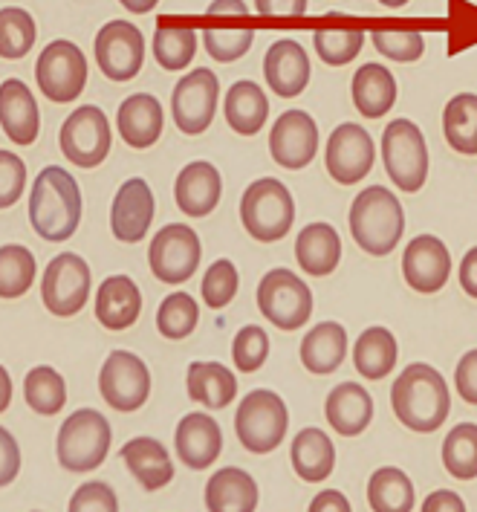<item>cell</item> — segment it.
<instances>
[{
	"label": "cell",
	"mask_w": 477,
	"mask_h": 512,
	"mask_svg": "<svg viewBox=\"0 0 477 512\" xmlns=\"http://www.w3.org/2000/svg\"><path fill=\"white\" fill-rule=\"evenodd\" d=\"M29 223L38 238L61 243L76 235L81 223V191L67 168L47 165L29 191Z\"/></svg>",
	"instance_id": "1"
},
{
	"label": "cell",
	"mask_w": 477,
	"mask_h": 512,
	"mask_svg": "<svg viewBox=\"0 0 477 512\" xmlns=\"http://www.w3.org/2000/svg\"><path fill=\"white\" fill-rule=\"evenodd\" d=\"M391 405L405 429L420 434L437 432L449 420V385L437 368L414 362L394 382Z\"/></svg>",
	"instance_id": "2"
},
{
	"label": "cell",
	"mask_w": 477,
	"mask_h": 512,
	"mask_svg": "<svg viewBox=\"0 0 477 512\" xmlns=\"http://www.w3.org/2000/svg\"><path fill=\"white\" fill-rule=\"evenodd\" d=\"M405 232V212L394 191L371 186L359 191L350 206V235L368 255H391Z\"/></svg>",
	"instance_id": "3"
},
{
	"label": "cell",
	"mask_w": 477,
	"mask_h": 512,
	"mask_svg": "<svg viewBox=\"0 0 477 512\" xmlns=\"http://www.w3.org/2000/svg\"><path fill=\"white\" fill-rule=\"evenodd\" d=\"M240 220L255 241L275 243L287 238L295 223V200L290 189L275 177L255 180L240 197Z\"/></svg>",
	"instance_id": "4"
},
{
	"label": "cell",
	"mask_w": 477,
	"mask_h": 512,
	"mask_svg": "<svg viewBox=\"0 0 477 512\" xmlns=\"http://www.w3.org/2000/svg\"><path fill=\"white\" fill-rule=\"evenodd\" d=\"M290 429V411L287 403L275 391H249L238 405L235 414V432L240 446L252 455H269L275 452Z\"/></svg>",
	"instance_id": "5"
},
{
	"label": "cell",
	"mask_w": 477,
	"mask_h": 512,
	"mask_svg": "<svg viewBox=\"0 0 477 512\" xmlns=\"http://www.w3.org/2000/svg\"><path fill=\"white\" fill-rule=\"evenodd\" d=\"M110 423L93 408L73 411L58 432V463L67 472H93L105 463L110 452Z\"/></svg>",
	"instance_id": "6"
},
{
	"label": "cell",
	"mask_w": 477,
	"mask_h": 512,
	"mask_svg": "<svg viewBox=\"0 0 477 512\" xmlns=\"http://www.w3.org/2000/svg\"><path fill=\"white\" fill-rule=\"evenodd\" d=\"M382 160L394 186L405 194H414L428 180V145L423 131L411 119L388 122L382 134Z\"/></svg>",
	"instance_id": "7"
},
{
	"label": "cell",
	"mask_w": 477,
	"mask_h": 512,
	"mask_svg": "<svg viewBox=\"0 0 477 512\" xmlns=\"http://www.w3.org/2000/svg\"><path fill=\"white\" fill-rule=\"evenodd\" d=\"M252 9L243 0H212L203 18V44L206 53L220 64H232L249 53L255 41Z\"/></svg>",
	"instance_id": "8"
},
{
	"label": "cell",
	"mask_w": 477,
	"mask_h": 512,
	"mask_svg": "<svg viewBox=\"0 0 477 512\" xmlns=\"http://www.w3.org/2000/svg\"><path fill=\"white\" fill-rule=\"evenodd\" d=\"M258 307L278 330H301L313 316V293L292 270H269L258 284Z\"/></svg>",
	"instance_id": "9"
},
{
	"label": "cell",
	"mask_w": 477,
	"mask_h": 512,
	"mask_svg": "<svg viewBox=\"0 0 477 512\" xmlns=\"http://www.w3.org/2000/svg\"><path fill=\"white\" fill-rule=\"evenodd\" d=\"M35 79L50 102L55 105L73 102V99H79L84 84H87V58L73 41L58 38L38 55Z\"/></svg>",
	"instance_id": "10"
},
{
	"label": "cell",
	"mask_w": 477,
	"mask_h": 512,
	"mask_svg": "<svg viewBox=\"0 0 477 512\" xmlns=\"http://www.w3.org/2000/svg\"><path fill=\"white\" fill-rule=\"evenodd\" d=\"M110 122L105 110L96 105H81L61 125V151L76 168H96L110 154Z\"/></svg>",
	"instance_id": "11"
},
{
	"label": "cell",
	"mask_w": 477,
	"mask_h": 512,
	"mask_svg": "<svg viewBox=\"0 0 477 512\" xmlns=\"http://www.w3.org/2000/svg\"><path fill=\"white\" fill-rule=\"evenodd\" d=\"M200 255H203L200 238L186 223L162 226L148 249L151 272L162 284H186L200 267Z\"/></svg>",
	"instance_id": "12"
},
{
	"label": "cell",
	"mask_w": 477,
	"mask_h": 512,
	"mask_svg": "<svg viewBox=\"0 0 477 512\" xmlns=\"http://www.w3.org/2000/svg\"><path fill=\"white\" fill-rule=\"evenodd\" d=\"M41 298L44 307L53 316H76L90 298V267L76 252H61L44 270L41 281Z\"/></svg>",
	"instance_id": "13"
},
{
	"label": "cell",
	"mask_w": 477,
	"mask_h": 512,
	"mask_svg": "<svg viewBox=\"0 0 477 512\" xmlns=\"http://www.w3.org/2000/svg\"><path fill=\"white\" fill-rule=\"evenodd\" d=\"M217 99H220V81L209 67H200L183 76L171 96V113L177 128L188 136L209 131L217 113Z\"/></svg>",
	"instance_id": "14"
},
{
	"label": "cell",
	"mask_w": 477,
	"mask_h": 512,
	"mask_svg": "<svg viewBox=\"0 0 477 512\" xmlns=\"http://www.w3.org/2000/svg\"><path fill=\"white\" fill-rule=\"evenodd\" d=\"M99 391L105 403L116 411H136L151 394V374L148 365L131 351L110 353L99 374Z\"/></svg>",
	"instance_id": "15"
},
{
	"label": "cell",
	"mask_w": 477,
	"mask_h": 512,
	"mask_svg": "<svg viewBox=\"0 0 477 512\" xmlns=\"http://www.w3.org/2000/svg\"><path fill=\"white\" fill-rule=\"evenodd\" d=\"M373 160H376V145L371 134L356 122L339 125L327 139L324 165H327V174L342 186H353L365 180L371 174Z\"/></svg>",
	"instance_id": "16"
},
{
	"label": "cell",
	"mask_w": 477,
	"mask_h": 512,
	"mask_svg": "<svg viewBox=\"0 0 477 512\" xmlns=\"http://www.w3.org/2000/svg\"><path fill=\"white\" fill-rule=\"evenodd\" d=\"M93 53L107 79L131 81L145 64V38L131 21H110L99 29Z\"/></svg>",
	"instance_id": "17"
},
{
	"label": "cell",
	"mask_w": 477,
	"mask_h": 512,
	"mask_svg": "<svg viewBox=\"0 0 477 512\" xmlns=\"http://www.w3.org/2000/svg\"><path fill=\"white\" fill-rule=\"evenodd\" d=\"M318 125L304 110H287L278 116L269 134V154L287 171H301L316 160Z\"/></svg>",
	"instance_id": "18"
},
{
	"label": "cell",
	"mask_w": 477,
	"mask_h": 512,
	"mask_svg": "<svg viewBox=\"0 0 477 512\" xmlns=\"http://www.w3.org/2000/svg\"><path fill=\"white\" fill-rule=\"evenodd\" d=\"M402 275L405 284L417 293H440L449 284L451 255L449 246L434 238V235H420L405 246L402 255Z\"/></svg>",
	"instance_id": "19"
},
{
	"label": "cell",
	"mask_w": 477,
	"mask_h": 512,
	"mask_svg": "<svg viewBox=\"0 0 477 512\" xmlns=\"http://www.w3.org/2000/svg\"><path fill=\"white\" fill-rule=\"evenodd\" d=\"M154 191L142 180L131 177L128 183H122V189L116 191L113 206H110V232L113 238L122 243H139L154 220Z\"/></svg>",
	"instance_id": "20"
},
{
	"label": "cell",
	"mask_w": 477,
	"mask_h": 512,
	"mask_svg": "<svg viewBox=\"0 0 477 512\" xmlns=\"http://www.w3.org/2000/svg\"><path fill=\"white\" fill-rule=\"evenodd\" d=\"M264 76L269 90L281 99H295L310 84V55L292 38H281L264 58Z\"/></svg>",
	"instance_id": "21"
},
{
	"label": "cell",
	"mask_w": 477,
	"mask_h": 512,
	"mask_svg": "<svg viewBox=\"0 0 477 512\" xmlns=\"http://www.w3.org/2000/svg\"><path fill=\"white\" fill-rule=\"evenodd\" d=\"M174 446L177 455L186 463V469H209L214 460L220 458L223 452V432L217 426V420H212L203 411L186 414L177 426L174 434Z\"/></svg>",
	"instance_id": "22"
},
{
	"label": "cell",
	"mask_w": 477,
	"mask_h": 512,
	"mask_svg": "<svg viewBox=\"0 0 477 512\" xmlns=\"http://www.w3.org/2000/svg\"><path fill=\"white\" fill-rule=\"evenodd\" d=\"M0 128L15 145H32L41 134L38 102L21 79L0 84Z\"/></svg>",
	"instance_id": "23"
},
{
	"label": "cell",
	"mask_w": 477,
	"mask_h": 512,
	"mask_svg": "<svg viewBox=\"0 0 477 512\" xmlns=\"http://www.w3.org/2000/svg\"><path fill=\"white\" fill-rule=\"evenodd\" d=\"M223 194V180L220 171L212 162H188L186 168L177 174V186H174V197L180 212L188 217H206L212 215L220 203Z\"/></svg>",
	"instance_id": "24"
},
{
	"label": "cell",
	"mask_w": 477,
	"mask_h": 512,
	"mask_svg": "<svg viewBox=\"0 0 477 512\" xmlns=\"http://www.w3.org/2000/svg\"><path fill=\"white\" fill-rule=\"evenodd\" d=\"M142 293L131 275H110L96 293V319L107 330H128L139 322Z\"/></svg>",
	"instance_id": "25"
},
{
	"label": "cell",
	"mask_w": 477,
	"mask_h": 512,
	"mask_svg": "<svg viewBox=\"0 0 477 512\" xmlns=\"http://www.w3.org/2000/svg\"><path fill=\"white\" fill-rule=\"evenodd\" d=\"M162 125H165V113H162L159 99H154L151 93H133L119 105V113H116L119 136L139 151L157 145Z\"/></svg>",
	"instance_id": "26"
},
{
	"label": "cell",
	"mask_w": 477,
	"mask_h": 512,
	"mask_svg": "<svg viewBox=\"0 0 477 512\" xmlns=\"http://www.w3.org/2000/svg\"><path fill=\"white\" fill-rule=\"evenodd\" d=\"M119 458L125 460V466L131 469V475L145 492H157L174 478L171 455L157 437H133L131 443L119 449Z\"/></svg>",
	"instance_id": "27"
},
{
	"label": "cell",
	"mask_w": 477,
	"mask_h": 512,
	"mask_svg": "<svg viewBox=\"0 0 477 512\" xmlns=\"http://www.w3.org/2000/svg\"><path fill=\"white\" fill-rule=\"evenodd\" d=\"M327 423L345 437L362 434L373 420V400L371 394L359 382H342L330 391L324 403Z\"/></svg>",
	"instance_id": "28"
},
{
	"label": "cell",
	"mask_w": 477,
	"mask_h": 512,
	"mask_svg": "<svg viewBox=\"0 0 477 512\" xmlns=\"http://www.w3.org/2000/svg\"><path fill=\"white\" fill-rule=\"evenodd\" d=\"M295 261L307 275H330L342 261V238L330 223H310L295 238Z\"/></svg>",
	"instance_id": "29"
},
{
	"label": "cell",
	"mask_w": 477,
	"mask_h": 512,
	"mask_svg": "<svg viewBox=\"0 0 477 512\" xmlns=\"http://www.w3.org/2000/svg\"><path fill=\"white\" fill-rule=\"evenodd\" d=\"M206 510L209 512H255L258 510V484L249 472L226 466L217 469L206 484Z\"/></svg>",
	"instance_id": "30"
},
{
	"label": "cell",
	"mask_w": 477,
	"mask_h": 512,
	"mask_svg": "<svg viewBox=\"0 0 477 512\" xmlns=\"http://www.w3.org/2000/svg\"><path fill=\"white\" fill-rule=\"evenodd\" d=\"M347 356V330L339 322H321L307 330L301 342V365L316 374L327 377L333 374Z\"/></svg>",
	"instance_id": "31"
},
{
	"label": "cell",
	"mask_w": 477,
	"mask_h": 512,
	"mask_svg": "<svg viewBox=\"0 0 477 512\" xmlns=\"http://www.w3.org/2000/svg\"><path fill=\"white\" fill-rule=\"evenodd\" d=\"M397 102V79L382 64H362L353 76V105L365 119H382Z\"/></svg>",
	"instance_id": "32"
},
{
	"label": "cell",
	"mask_w": 477,
	"mask_h": 512,
	"mask_svg": "<svg viewBox=\"0 0 477 512\" xmlns=\"http://www.w3.org/2000/svg\"><path fill=\"white\" fill-rule=\"evenodd\" d=\"M290 458L292 469L301 481L321 484L330 478V472L336 466V446L321 429H301L292 440Z\"/></svg>",
	"instance_id": "33"
},
{
	"label": "cell",
	"mask_w": 477,
	"mask_h": 512,
	"mask_svg": "<svg viewBox=\"0 0 477 512\" xmlns=\"http://www.w3.org/2000/svg\"><path fill=\"white\" fill-rule=\"evenodd\" d=\"M188 400L206 405V408H226L238 397V379L220 362H191L188 365Z\"/></svg>",
	"instance_id": "34"
},
{
	"label": "cell",
	"mask_w": 477,
	"mask_h": 512,
	"mask_svg": "<svg viewBox=\"0 0 477 512\" xmlns=\"http://www.w3.org/2000/svg\"><path fill=\"white\" fill-rule=\"evenodd\" d=\"M226 122L240 136H255L266 125L269 99L255 81H235L226 93Z\"/></svg>",
	"instance_id": "35"
},
{
	"label": "cell",
	"mask_w": 477,
	"mask_h": 512,
	"mask_svg": "<svg viewBox=\"0 0 477 512\" xmlns=\"http://www.w3.org/2000/svg\"><path fill=\"white\" fill-rule=\"evenodd\" d=\"M197 53V32L186 21L177 18H159L154 32V58L162 70H186Z\"/></svg>",
	"instance_id": "36"
},
{
	"label": "cell",
	"mask_w": 477,
	"mask_h": 512,
	"mask_svg": "<svg viewBox=\"0 0 477 512\" xmlns=\"http://www.w3.org/2000/svg\"><path fill=\"white\" fill-rule=\"evenodd\" d=\"M397 339L388 327H368L353 348V365L365 379L388 377L397 365Z\"/></svg>",
	"instance_id": "37"
},
{
	"label": "cell",
	"mask_w": 477,
	"mask_h": 512,
	"mask_svg": "<svg viewBox=\"0 0 477 512\" xmlns=\"http://www.w3.org/2000/svg\"><path fill=\"white\" fill-rule=\"evenodd\" d=\"M368 504L373 512H411L417 504V492L402 469L382 466L368 481Z\"/></svg>",
	"instance_id": "38"
},
{
	"label": "cell",
	"mask_w": 477,
	"mask_h": 512,
	"mask_svg": "<svg viewBox=\"0 0 477 512\" xmlns=\"http://www.w3.org/2000/svg\"><path fill=\"white\" fill-rule=\"evenodd\" d=\"M443 134L457 154H477V96L460 93L443 110Z\"/></svg>",
	"instance_id": "39"
},
{
	"label": "cell",
	"mask_w": 477,
	"mask_h": 512,
	"mask_svg": "<svg viewBox=\"0 0 477 512\" xmlns=\"http://www.w3.org/2000/svg\"><path fill=\"white\" fill-rule=\"evenodd\" d=\"M24 397L35 414L53 417L67 403V382L50 365H38L24 379Z\"/></svg>",
	"instance_id": "40"
},
{
	"label": "cell",
	"mask_w": 477,
	"mask_h": 512,
	"mask_svg": "<svg viewBox=\"0 0 477 512\" xmlns=\"http://www.w3.org/2000/svg\"><path fill=\"white\" fill-rule=\"evenodd\" d=\"M443 466L457 481L477 478V423L454 426L443 440Z\"/></svg>",
	"instance_id": "41"
},
{
	"label": "cell",
	"mask_w": 477,
	"mask_h": 512,
	"mask_svg": "<svg viewBox=\"0 0 477 512\" xmlns=\"http://www.w3.org/2000/svg\"><path fill=\"white\" fill-rule=\"evenodd\" d=\"M35 281V255L21 243L0 246V298H21Z\"/></svg>",
	"instance_id": "42"
},
{
	"label": "cell",
	"mask_w": 477,
	"mask_h": 512,
	"mask_svg": "<svg viewBox=\"0 0 477 512\" xmlns=\"http://www.w3.org/2000/svg\"><path fill=\"white\" fill-rule=\"evenodd\" d=\"M38 29L27 9L21 6H3L0 9V58H24L35 47Z\"/></svg>",
	"instance_id": "43"
},
{
	"label": "cell",
	"mask_w": 477,
	"mask_h": 512,
	"mask_svg": "<svg viewBox=\"0 0 477 512\" xmlns=\"http://www.w3.org/2000/svg\"><path fill=\"white\" fill-rule=\"evenodd\" d=\"M200 322V307L188 293H171L157 310V330L165 339H186Z\"/></svg>",
	"instance_id": "44"
},
{
	"label": "cell",
	"mask_w": 477,
	"mask_h": 512,
	"mask_svg": "<svg viewBox=\"0 0 477 512\" xmlns=\"http://www.w3.org/2000/svg\"><path fill=\"white\" fill-rule=\"evenodd\" d=\"M313 44H316V53L324 64L342 67L362 53L365 32L362 29H316Z\"/></svg>",
	"instance_id": "45"
},
{
	"label": "cell",
	"mask_w": 477,
	"mask_h": 512,
	"mask_svg": "<svg viewBox=\"0 0 477 512\" xmlns=\"http://www.w3.org/2000/svg\"><path fill=\"white\" fill-rule=\"evenodd\" d=\"M371 41L376 53L399 64H411L425 53V38L417 29H373Z\"/></svg>",
	"instance_id": "46"
},
{
	"label": "cell",
	"mask_w": 477,
	"mask_h": 512,
	"mask_svg": "<svg viewBox=\"0 0 477 512\" xmlns=\"http://www.w3.org/2000/svg\"><path fill=\"white\" fill-rule=\"evenodd\" d=\"M269 356V336L258 324H246L232 342V359L240 374H255Z\"/></svg>",
	"instance_id": "47"
},
{
	"label": "cell",
	"mask_w": 477,
	"mask_h": 512,
	"mask_svg": "<svg viewBox=\"0 0 477 512\" xmlns=\"http://www.w3.org/2000/svg\"><path fill=\"white\" fill-rule=\"evenodd\" d=\"M238 267L229 261V258H220L214 261L209 272L203 275V298L212 310H223L232 298L238 296Z\"/></svg>",
	"instance_id": "48"
},
{
	"label": "cell",
	"mask_w": 477,
	"mask_h": 512,
	"mask_svg": "<svg viewBox=\"0 0 477 512\" xmlns=\"http://www.w3.org/2000/svg\"><path fill=\"white\" fill-rule=\"evenodd\" d=\"M27 189V165L18 154L0 151V209H9Z\"/></svg>",
	"instance_id": "49"
},
{
	"label": "cell",
	"mask_w": 477,
	"mask_h": 512,
	"mask_svg": "<svg viewBox=\"0 0 477 512\" xmlns=\"http://www.w3.org/2000/svg\"><path fill=\"white\" fill-rule=\"evenodd\" d=\"M67 512H119V498L102 481H90L73 492Z\"/></svg>",
	"instance_id": "50"
},
{
	"label": "cell",
	"mask_w": 477,
	"mask_h": 512,
	"mask_svg": "<svg viewBox=\"0 0 477 512\" xmlns=\"http://www.w3.org/2000/svg\"><path fill=\"white\" fill-rule=\"evenodd\" d=\"M21 472V446L0 426V486H9Z\"/></svg>",
	"instance_id": "51"
},
{
	"label": "cell",
	"mask_w": 477,
	"mask_h": 512,
	"mask_svg": "<svg viewBox=\"0 0 477 512\" xmlns=\"http://www.w3.org/2000/svg\"><path fill=\"white\" fill-rule=\"evenodd\" d=\"M454 385H457V394H460L466 403L477 405V351H469L460 362H457Z\"/></svg>",
	"instance_id": "52"
},
{
	"label": "cell",
	"mask_w": 477,
	"mask_h": 512,
	"mask_svg": "<svg viewBox=\"0 0 477 512\" xmlns=\"http://www.w3.org/2000/svg\"><path fill=\"white\" fill-rule=\"evenodd\" d=\"M255 12L264 18H301L307 0H255Z\"/></svg>",
	"instance_id": "53"
},
{
	"label": "cell",
	"mask_w": 477,
	"mask_h": 512,
	"mask_svg": "<svg viewBox=\"0 0 477 512\" xmlns=\"http://www.w3.org/2000/svg\"><path fill=\"white\" fill-rule=\"evenodd\" d=\"M423 512H466V504L457 492L451 489H437L423 501Z\"/></svg>",
	"instance_id": "54"
},
{
	"label": "cell",
	"mask_w": 477,
	"mask_h": 512,
	"mask_svg": "<svg viewBox=\"0 0 477 512\" xmlns=\"http://www.w3.org/2000/svg\"><path fill=\"white\" fill-rule=\"evenodd\" d=\"M307 512H353V507H350L345 492H339V489H324V492H318L316 498L310 501V510Z\"/></svg>",
	"instance_id": "55"
},
{
	"label": "cell",
	"mask_w": 477,
	"mask_h": 512,
	"mask_svg": "<svg viewBox=\"0 0 477 512\" xmlns=\"http://www.w3.org/2000/svg\"><path fill=\"white\" fill-rule=\"evenodd\" d=\"M460 287L466 290V296L477 298V246L469 249L460 261Z\"/></svg>",
	"instance_id": "56"
},
{
	"label": "cell",
	"mask_w": 477,
	"mask_h": 512,
	"mask_svg": "<svg viewBox=\"0 0 477 512\" xmlns=\"http://www.w3.org/2000/svg\"><path fill=\"white\" fill-rule=\"evenodd\" d=\"M12 403V377H9V371L0 365V414L9 408Z\"/></svg>",
	"instance_id": "57"
},
{
	"label": "cell",
	"mask_w": 477,
	"mask_h": 512,
	"mask_svg": "<svg viewBox=\"0 0 477 512\" xmlns=\"http://www.w3.org/2000/svg\"><path fill=\"white\" fill-rule=\"evenodd\" d=\"M128 12H136V15H148L159 0H119Z\"/></svg>",
	"instance_id": "58"
},
{
	"label": "cell",
	"mask_w": 477,
	"mask_h": 512,
	"mask_svg": "<svg viewBox=\"0 0 477 512\" xmlns=\"http://www.w3.org/2000/svg\"><path fill=\"white\" fill-rule=\"evenodd\" d=\"M382 6H388V9H399V6H405L408 0H379Z\"/></svg>",
	"instance_id": "59"
}]
</instances>
